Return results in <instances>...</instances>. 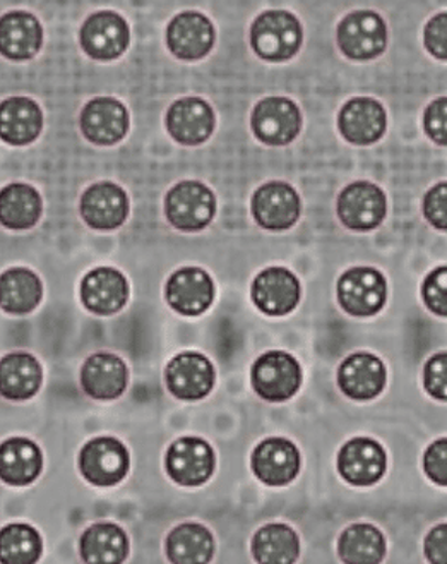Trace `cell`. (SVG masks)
Masks as SVG:
<instances>
[{
    "label": "cell",
    "instance_id": "obj_28",
    "mask_svg": "<svg viewBox=\"0 0 447 564\" xmlns=\"http://www.w3.org/2000/svg\"><path fill=\"white\" fill-rule=\"evenodd\" d=\"M43 456L26 437H11L0 445V480L9 486H30L39 479Z\"/></svg>",
    "mask_w": 447,
    "mask_h": 564
},
{
    "label": "cell",
    "instance_id": "obj_22",
    "mask_svg": "<svg viewBox=\"0 0 447 564\" xmlns=\"http://www.w3.org/2000/svg\"><path fill=\"white\" fill-rule=\"evenodd\" d=\"M129 299V283L116 268L89 271L81 283V301L86 310L98 316L119 313Z\"/></svg>",
    "mask_w": 447,
    "mask_h": 564
},
{
    "label": "cell",
    "instance_id": "obj_31",
    "mask_svg": "<svg viewBox=\"0 0 447 564\" xmlns=\"http://www.w3.org/2000/svg\"><path fill=\"white\" fill-rule=\"evenodd\" d=\"M215 541L206 527L182 523L166 538V556L175 564H200L211 561Z\"/></svg>",
    "mask_w": 447,
    "mask_h": 564
},
{
    "label": "cell",
    "instance_id": "obj_35",
    "mask_svg": "<svg viewBox=\"0 0 447 564\" xmlns=\"http://www.w3.org/2000/svg\"><path fill=\"white\" fill-rule=\"evenodd\" d=\"M42 538L33 527L12 523L0 530V563H36L42 556Z\"/></svg>",
    "mask_w": 447,
    "mask_h": 564
},
{
    "label": "cell",
    "instance_id": "obj_17",
    "mask_svg": "<svg viewBox=\"0 0 447 564\" xmlns=\"http://www.w3.org/2000/svg\"><path fill=\"white\" fill-rule=\"evenodd\" d=\"M252 471L268 486H286L301 470V453L297 446L283 437L262 441L251 458Z\"/></svg>",
    "mask_w": 447,
    "mask_h": 564
},
{
    "label": "cell",
    "instance_id": "obj_34",
    "mask_svg": "<svg viewBox=\"0 0 447 564\" xmlns=\"http://www.w3.org/2000/svg\"><path fill=\"white\" fill-rule=\"evenodd\" d=\"M338 551L345 563L378 564L385 556V539L374 525L357 523L341 533Z\"/></svg>",
    "mask_w": 447,
    "mask_h": 564
},
{
    "label": "cell",
    "instance_id": "obj_9",
    "mask_svg": "<svg viewBox=\"0 0 447 564\" xmlns=\"http://www.w3.org/2000/svg\"><path fill=\"white\" fill-rule=\"evenodd\" d=\"M251 208L262 228L282 232L297 224L302 203L297 191L286 182H268L255 191Z\"/></svg>",
    "mask_w": 447,
    "mask_h": 564
},
{
    "label": "cell",
    "instance_id": "obj_15",
    "mask_svg": "<svg viewBox=\"0 0 447 564\" xmlns=\"http://www.w3.org/2000/svg\"><path fill=\"white\" fill-rule=\"evenodd\" d=\"M166 45L182 61H199L215 45V28L200 12H182L166 28Z\"/></svg>",
    "mask_w": 447,
    "mask_h": 564
},
{
    "label": "cell",
    "instance_id": "obj_23",
    "mask_svg": "<svg viewBox=\"0 0 447 564\" xmlns=\"http://www.w3.org/2000/svg\"><path fill=\"white\" fill-rule=\"evenodd\" d=\"M128 366L116 354L89 357L81 369V387L95 400H116L128 388Z\"/></svg>",
    "mask_w": 447,
    "mask_h": 564
},
{
    "label": "cell",
    "instance_id": "obj_10",
    "mask_svg": "<svg viewBox=\"0 0 447 564\" xmlns=\"http://www.w3.org/2000/svg\"><path fill=\"white\" fill-rule=\"evenodd\" d=\"M165 467L181 486H203L215 470V453L200 437H182L166 452Z\"/></svg>",
    "mask_w": 447,
    "mask_h": 564
},
{
    "label": "cell",
    "instance_id": "obj_18",
    "mask_svg": "<svg viewBox=\"0 0 447 564\" xmlns=\"http://www.w3.org/2000/svg\"><path fill=\"white\" fill-rule=\"evenodd\" d=\"M165 295L172 310L184 316H199L211 306L215 285L205 270L182 268L170 276Z\"/></svg>",
    "mask_w": 447,
    "mask_h": 564
},
{
    "label": "cell",
    "instance_id": "obj_32",
    "mask_svg": "<svg viewBox=\"0 0 447 564\" xmlns=\"http://www.w3.org/2000/svg\"><path fill=\"white\" fill-rule=\"evenodd\" d=\"M128 554V535L113 523H97L83 533L81 556L86 563L119 564Z\"/></svg>",
    "mask_w": 447,
    "mask_h": 564
},
{
    "label": "cell",
    "instance_id": "obj_27",
    "mask_svg": "<svg viewBox=\"0 0 447 564\" xmlns=\"http://www.w3.org/2000/svg\"><path fill=\"white\" fill-rule=\"evenodd\" d=\"M43 371L31 354L12 352L0 359V394L12 402L35 397L42 387Z\"/></svg>",
    "mask_w": 447,
    "mask_h": 564
},
{
    "label": "cell",
    "instance_id": "obj_39",
    "mask_svg": "<svg viewBox=\"0 0 447 564\" xmlns=\"http://www.w3.org/2000/svg\"><path fill=\"white\" fill-rule=\"evenodd\" d=\"M424 213L427 220L436 228H447V187L446 182L432 187L425 196Z\"/></svg>",
    "mask_w": 447,
    "mask_h": 564
},
{
    "label": "cell",
    "instance_id": "obj_11",
    "mask_svg": "<svg viewBox=\"0 0 447 564\" xmlns=\"http://www.w3.org/2000/svg\"><path fill=\"white\" fill-rule=\"evenodd\" d=\"M81 47L95 61H116L128 51L129 26L113 11L95 12L83 24Z\"/></svg>",
    "mask_w": 447,
    "mask_h": 564
},
{
    "label": "cell",
    "instance_id": "obj_25",
    "mask_svg": "<svg viewBox=\"0 0 447 564\" xmlns=\"http://www.w3.org/2000/svg\"><path fill=\"white\" fill-rule=\"evenodd\" d=\"M341 391L353 400H372L385 387V368L379 357L359 352L348 357L338 372Z\"/></svg>",
    "mask_w": 447,
    "mask_h": 564
},
{
    "label": "cell",
    "instance_id": "obj_8",
    "mask_svg": "<svg viewBox=\"0 0 447 564\" xmlns=\"http://www.w3.org/2000/svg\"><path fill=\"white\" fill-rule=\"evenodd\" d=\"M388 199L384 191L370 182H353L338 199V217L345 227L357 232L378 228L384 221Z\"/></svg>",
    "mask_w": 447,
    "mask_h": 564
},
{
    "label": "cell",
    "instance_id": "obj_2",
    "mask_svg": "<svg viewBox=\"0 0 447 564\" xmlns=\"http://www.w3.org/2000/svg\"><path fill=\"white\" fill-rule=\"evenodd\" d=\"M216 213L215 194L197 181L178 182L165 197L166 220L182 232H197L211 224Z\"/></svg>",
    "mask_w": 447,
    "mask_h": 564
},
{
    "label": "cell",
    "instance_id": "obj_21",
    "mask_svg": "<svg viewBox=\"0 0 447 564\" xmlns=\"http://www.w3.org/2000/svg\"><path fill=\"white\" fill-rule=\"evenodd\" d=\"M338 124L348 143L367 147L384 135L388 116L374 98H353L339 112Z\"/></svg>",
    "mask_w": 447,
    "mask_h": 564
},
{
    "label": "cell",
    "instance_id": "obj_13",
    "mask_svg": "<svg viewBox=\"0 0 447 564\" xmlns=\"http://www.w3.org/2000/svg\"><path fill=\"white\" fill-rule=\"evenodd\" d=\"M165 383L177 399L187 402L205 399L215 384V368L203 354L184 352L170 360Z\"/></svg>",
    "mask_w": 447,
    "mask_h": 564
},
{
    "label": "cell",
    "instance_id": "obj_33",
    "mask_svg": "<svg viewBox=\"0 0 447 564\" xmlns=\"http://www.w3.org/2000/svg\"><path fill=\"white\" fill-rule=\"evenodd\" d=\"M252 556L262 564L295 563L301 556V539L288 525L271 523L255 532Z\"/></svg>",
    "mask_w": 447,
    "mask_h": 564
},
{
    "label": "cell",
    "instance_id": "obj_12",
    "mask_svg": "<svg viewBox=\"0 0 447 564\" xmlns=\"http://www.w3.org/2000/svg\"><path fill=\"white\" fill-rule=\"evenodd\" d=\"M81 131L86 140L98 147L120 143L129 131L126 105L112 97L88 101L81 112Z\"/></svg>",
    "mask_w": 447,
    "mask_h": 564
},
{
    "label": "cell",
    "instance_id": "obj_1",
    "mask_svg": "<svg viewBox=\"0 0 447 564\" xmlns=\"http://www.w3.org/2000/svg\"><path fill=\"white\" fill-rule=\"evenodd\" d=\"M302 45L301 21L292 12L273 9L262 12L252 23L251 47L268 63H283L297 54Z\"/></svg>",
    "mask_w": 447,
    "mask_h": 564
},
{
    "label": "cell",
    "instance_id": "obj_19",
    "mask_svg": "<svg viewBox=\"0 0 447 564\" xmlns=\"http://www.w3.org/2000/svg\"><path fill=\"white\" fill-rule=\"evenodd\" d=\"M81 215L95 230H116L128 220V194L112 182H98L83 194Z\"/></svg>",
    "mask_w": 447,
    "mask_h": 564
},
{
    "label": "cell",
    "instance_id": "obj_37",
    "mask_svg": "<svg viewBox=\"0 0 447 564\" xmlns=\"http://www.w3.org/2000/svg\"><path fill=\"white\" fill-rule=\"evenodd\" d=\"M425 388L437 400L447 397V356L446 352L436 354L428 360L424 372Z\"/></svg>",
    "mask_w": 447,
    "mask_h": 564
},
{
    "label": "cell",
    "instance_id": "obj_24",
    "mask_svg": "<svg viewBox=\"0 0 447 564\" xmlns=\"http://www.w3.org/2000/svg\"><path fill=\"white\" fill-rule=\"evenodd\" d=\"M43 45V28L33 14L12 11L0 18V54L11 61H30Z\"/></svg>",
    "mask_w": 447,
    "mask_h": 564
},
{
    "label": "cell",
    "instance_id": "obj_40",
    "mask_svg": "<svg viewBox=\"0 0 447 564\" xmlns=\"http://www.w3.org/2000/svg\"><path fill=\"white\" fill-rule=\"evenodd\" d=\"M425 471L434 482L439 486H446L447 484V440L436 441L430 448L425 453L424 460Z\"/></svg>",
    "mask_w": 447,
    "mask_h": 564
},
{
    "label": "cell",
    "instance_id": "obj_20",
    "mask_svg": "<svg viewBox=\"0 0 447 564\" xmlns=\"http://www.w3.org/2000/svg\"><path fill=\"white\" fill-rule=\"evenodd\" d=\"M252 301L268 316H285L301 301V283L286 268H268L252 283Z\"/></svg>",
    "mask_w": 447,
    "mask_h": 564
},
{
    "label": "cell",
    "instance_id": "obj_5",
    "mask_svg": "<svg viewBox=\"0 0 447 564\" xmlns=\"http://www.w3.org/2000/svg\"><path fill=\"white\" fill-rule=\"evenodd\" d=\"M338 45L353 61L379 57L388 45V28L374 11H355L338 26Z\"/></svg>",
    "mask_w": 447,
    "mask_h": 564
},
{
    "label": "cell",
    "instance_id": "obj_14",
    "mask_svg": "<svg viewBox=\"0 0 447 564\" xmlns=\"http://www.w3.org/2000/svg\"><path fill=\"white\" fill-rule=\"evenodd\" d=\"M170 135L184 147H197L208 141L215 131V112L203 98H181L170 105L165 119Z\"/></svg>",
    "mask_w": 447,
    "mask_h": 564
},
{
    "label": "cell",
    "instance_id": "obj_36",
    "mask_svg": "<svg viewBox=\"0 0 447 564\" xmlns=\"http://www.w3.org/2000/svg\"><path fill=\"white\" fill-rule=\"evenodd\" d=\"M425 304L428 310L439 316H446L447 314V271L446 268H437L428 274L427 280L424 283Z\"/></svg>",
    "mask_w": 447,
    "mask_h": 564
},
{
    "label": "cell",
    "instance_id": "obj_16",
    "mask_svg": "<svg viewBox=\"0 0 447 564\" xmlns=\"http://www.w3.org/2000/svg\"><path fill=\"white\" fill-rule=\"evenodd\" d=\"M385 465L384 448L369 437L348 441L338 456L339 474L351 486H374L384 476Z\"/></svg>",
    "mask_w": 447,
    "mask_h": 564
},
{
    "label": "cell",
    "instance_id": "obj_26",
    "mask_svg": "<svg viewBox=\"0 0 447 564\" xmlns=\"http://www.w3.org/2000/svg\"><path fill=\"white\" fill-rule=\"evenodd\" d=\"M43 129V112L35 100L11 97L0 104V140L11 147H26Z\"/></svg>",
    "mask_w": 447,
    "mask_h": 564
},
{
    "label": "cell",
    "instance_id": "obj_3",
    "mask_svg": "<svg viewBox=\"0 0 447 564\" xmlns=\"http://www.w3.org/2000/svg\"><path fill=\"white\" fill-rule=\"evenodd\" d=\"M252 388L266 402H286L302 383L301 364L280 350L266 352L252 366Z\"/></svg>",
    "mask_w": 447,
    "mask_h": 564
},
{
    "label": "cell",
    "instance_id": "obj_41",
    "mask_svg": "<svg viewBox=\"0 0 447 564\" xmlns=\"http://www.w3.org/2000/svg\"><path fill=\"white\" fill-rule=\"evenodd\" d=\"M425 47L434 57H447V14L440 12L425 28Z\"/></svg>",
    "mask_w": 447,
    "mask_h": 564
},
{
    "label": "cell",
    "instance_id": "obj_38",
    "mask_svg": "<svg viewBox=\"0 0 447 564\" xmlns=\"http://www.w3.org/2000/svg\"><path fill=\"white\" fill-rule=\"evenodd\" d=\"M424 126L427 134L440 147L447 143V100L437 98L425 110Z\"/></svg>",
    "mask_w": 447,
    "mask_h": 564
},
{
    "label": "cell",
    "instance_id": "obj_42",
    "mask_svg": "<svg viewBox=\"0 0 447 564\" xmlns=\"http://www.w3.org/2000/svg\"><path fill=\"white\" fill-rule=\"evenodd\" d=\"M425 554L434 564L447 563V527L446 523L436 527L425 539Z\"/></svg>",
    "mask_w": 447,
    "mask_h": 564
},
{
    "label": "cell",
    "instance_id": "obj_4",
    "mask_svg": "<svg viewBox=\"0 0 447 564\" xmlns=\"http://www.w3.org/2000/svg\"><path fill=\"white\" fill-rule=\"evenodd\" d=\"M252 132L268 147H285L302 129V113L295 101L285 97H268L252 110Z\"/></svg>",
    "mask_w": 447,
    "mask_h": 564
},
{
    "label": "cell",
    "instance_id": "obj_29",
    "mask_svg": "<svg viewBox=\"0 0 447 564\" xmlns=\"http://www.w3.org/2000/svg\"><path fill=\"white\" fill-rule=\"evenodd\" d=\"M43 202L30 184L15 182L0 191V225L9 230H28L42 217Z\"/></svg>",
    "mask_w": 447,
    "mask_h": 564
},
{
    "label": "cell",
    "instance_id": "obj_30",
    "mask_svg": "<svg viewBox=\"0 0 447 564\" xmlns=\"http://www.w3.org/2000/svg\"><path fill=\"white\" fill-rule=\"evenodd\" d=\"M42 280L28 268H11L0 274V310L9 314H28L40 306Z\"/></svg>",
    "mask_w": 447,
    "mask_h": 564
},
{
    "label": "cell",
    "instance_id": "obj_7",
    "mask_svg": "<svg viewBox=\"0 0 447 564\" xmlns=\"http://www.w3.org/2000/svg\"><path fill=\"white\" fill-rule=\"evenodd\" d=\"M385 279L374 268H351L339 279V304L351 316L367 317L379 313L385 304Z\"/></svg>",
    "mask_w": 447,
    "mask_h": 564
},
{
    "label": "cell",
    "instance_id": "obj_6",
    "mask_svg": "<svg viewBox=\"0 0 447 564\" xmlns=\"http://www.w3.org/2000/svg\"><path fill=\"white\" fill-rule=\"evenodd\" d=\"M83 476L92 486L112 487L122 482L129 471V453L116 437L89 441L79 455Z\"/></svg>",
    "mask_w": 447,
    "mask_h": 564
}]
</instances>
